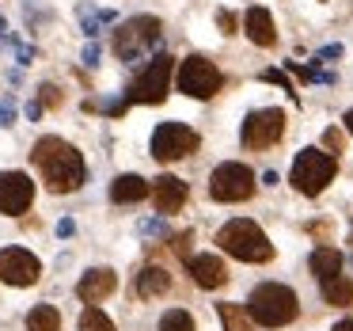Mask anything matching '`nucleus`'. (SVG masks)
<instances>
[{
    "label": "nucleus",
    "mask_w": 353,
    "mask_h": 331,
    "mask_svg": "<svg viewBox=\"0 0 353 331\" xmlns=\"http://www.w3.org/2000/svg\"><path fill=\"white\" fill-rule=\"evenodd\" d=\"M312 274L319 278V282L342 274V252H338V247H315L312 252Z\"/></svg>",
    "instance_id": "nucleus-18"
},
{
    "label": "nucleus",
    "mask_w": 353,
    "mask_h": 331,
    "mask_svg": "<svg viewBox=\"0 0 353 331\" xmlns=\"http://www.w3.org/2000/svg\"><path fill=\"white\" fill-rule=\"evenodd\" d=\"M72 232H77V221H72V217H61V221H57V236L69 240Z\"/></svg>",
    "instance_id": "nucleus-34"
},
{
    "label": "nucleus",
    "mask_w": 353,
    "mask_h": 331,
    "mask_svg": "<svg viewBox=\"0 0 353 331\" xmlns=\"http://www.w3.org/2000/svg\"><path fill=\"white\" fill-rule=\"evenodd\" d=\"M27 118H31V122H34V118H42V111H46V107H42V100H31V103H27Z\"/></svg>",
    "instance_id": "nucleus-36"
},
{
    "label": "nucleus",
    "mask_w": 353,
    "mask_h": 331,
    "mask_svg": "<svg viewBox=\"0 0 353 331\" xmlns=\"http://www.w3.org/2000/svg\"><path fill=\"white\" fill-rule=\"evenodd\" d=\"M171 65H175V57L156 54L152 62H148L145 69H141L137 77L130 80V88H125V95H122L125 107H133V103H163V100H168Z\"/></svg>",
    "instance_id": "nucleus-6"
},
{
    "label": "nucleus",
    "mask_w": 353,
    "mask_h": 331,
    "mask_svg": "<svg viewBox=\"0 0 353 331\" xmlns=\"http://www.w3.org/2000/svg\"><path fill=\"white\" fill-rule=\"evenodd\" d=\"M16 126V95H4L0 100V130Z\"/></svg>",
    "instance_id": "nucleus-26"
},
{
    "label": "nucleus",
    "mask_w": 353,
    "mask_h": 331,
    "mask_svg": "<svg viewBox=\"0 0 353 331\" xmlns=\"http://www.w3.org/2000/svg\"><path fill=\"white\" fill-rule=\"evenodd\" d=\"M334 331H353V320H342V323H334Z\"/></svg>",
    "instance_id": "nucleus-37"
},
{
    "label": "nucleus",
    "mask_w": 353,
    "mask_h": 331,
    "mask_svg": "<svg viewBox=\"0 0 353 331\" xmlns=\"http://www.w3.org/2000/svg\"><path fill=\"white\" fill-rule=\"evenodd\" d=\"M80 331H114V323L107 320V312L95 305H88L84 312H80Z\"/></svg>",
    "instance_id": "nucleus-23"
},
{
    "label": "nucleus",
    "mask_w": 353,
    "mask_h": 331,
    "mask_svg": "<svg viewBox=\"0 0 353 331\" xmlns=\"http://www.w3.org/2000/svg\"><path fill=\"white\" fill-rule=\"evenodd\" d=\"M342 54H345L342 42H330V46H323L319 54H315V62H334V57H342Z\"/></svg>",
    "instance_id": "nucleus-30"
},
{
    "label": "nucleus",
    "mask_w": 353,
    "mask_h": 331,
    "mask_svg": "<svg viewBox=\"0 0 353 331\" xmlns=\"http://www.w3.org/2000/svg\"><path fill=\"white\" fill-rule=\"evenodd\" d=\"M39 100H42V107H57V103H61L57 84H42V88H39Z\"/></svg>",
    "instance_id": "nucleus-28"
},
{
    "label": "nucleus",
    "mask_w": 353,
    "mask_h": 331,
    "mask_svg": "<svg viewBox=\"0 0 353 331\" xmlns=\"http://www.w3.org/2000/svg\"><path fill=\"white\" fill-rule=\"evenodd\" d=\"M186 183L179 176H160V179H152V206L160 209L163 217H171V214H179L183 209V202H186Z\"/></svg>",
    "instance_id": "nucleus-13"
},
{
    "label": "nucleus",
    "mask_w": 353,
    "mask_h": 331,
    "mask_svg": "<svg viewBox=\"0 0 353 331\" xmlns=\"http://www.w3.org/2000/svg\"><path fill=\"white\" fill-rule=\"evenodd\" d=\"M186 267H190V278L201 290H216V285L228 282V267H224L221 255H190Z\"/></svg>",
    "instance_id": "nucleus-15"
},
{
    "label": "nucleus",
    "mask_w": 353,
    "mask_h": 331,
    "mask_svg": "<svg viewBox=\"0 0 353 331\" xmlns=\"http://www.w3.org/2000/svg\"><path fill=\"white\" fill-rule=\"evenodd\" d=\"M334 171H338V160L330 153H323V149H304V153H296V160H292L289 183L296 187L300 194L315 198V194L334 179Z\"/></svg>",
    "instance_id": "nucleus-5"
},
{
    "label": "nucleus",
    "mask_w": 353,
    "mask_h": 331,
    "mask_svg": "<svg viewBox=\"0 0 353 331\" xmlns=\"http://www.w3.org/2000/svg\"><path fill=\"white\" fill-rule=\"evenodd\" d=\"M190 240H194V232H183V236H175V252L183 255V259H190Z\"/></svg>",
    "instance_id": "nucleus-32"
},
{
    "label": "nucleus",
    "mask_w": 353,
    "mask_h": 331,
    "mask_svg": "<svg viewBox=\"0 0 353 331\" xmlns=\"http://www.w3.org/2000/svg\"><path fill=\"white\" fill-rule=\"evenodd\" d=\"M247 308H251L254 323H262V328H285V323L296 320L300 301H296V293H292L289 285H281V282H262L259 290L251 293Z\"/></svg>",
    "instance_id": "nucleus-2"
},
{
    "label": "nucleus",
    "mask_w": 353,
    "mask_h": 331,
    "mask_svg": "<svg viewBox=\"0 0 353 331\" xmlns=\"http://www.w3.org/2000/svg\"><path fill=\"white\" fill-rule=\"evenodd\" d=\"M216 312H221V323H224V331H254V316H251V308H243V305H236V301H224V305H216Z\"/></svg>",
    "instance_id": "nucleus-20"
},
{
    "label": "nucleus",
    "mask_w": 353,
    "mask_h": 331,
    "mask_svg": "<svg viewBox=\"0 0 353 331\" xmlns=\"http://www.w3.org/2000/svg\"><path fill=\"white\" fill-rule=\"evenodd\" d=\"M114 290H118V274H114L110 267H95V270H88V274L77 282V297L88 301V305H95V301L110 297Z\"/></svg>",
    "instance_id": "nucleus-14"
},
{
    "label": "nucleus",
    "mask_w": 353,
    "mask_h": 331,
    "mask_svg": "<svg viewBox=\"0 0 353 331\" xmlns=\"http://www.w3.org/2000/svg\"><path fill=\"white\" fill-rule=\"evenodd\" d=\"M323 285V301H327V305H350L353 301V282L345 274H334V278H327V282H319Z\"/></svg>",
    "instance_id": "nucleus-21"
},
{
    "label": "nucleus",
    "mask_w": 353,
    "mask_h": 331,
    "mask_svg": "<svg viewBox=\"0 0 353 331\" xmlns=\"http://www.w3.org/2000/svg\"><path fill=\"white\" fill-rule=\"evenodd\" d=\"M31 160H34V168L42 171V179H46V187L54 194H72V191H80L84 179H88L84 156L61 138H42L39 145H34Z\"/></svg>",
    "instance_id": "nucleus-1"
},
{
    "label": "nucleus",
    "mask_w": 353,
    "mask_h": 331,
    "mask_svg": "<svg viewBox=\"0 0 353 331\" xmlns=\"http://www.w3.org/2000/svg\"><path fill=\"white\" fill-rule=\"evenodd\" d=\"M190 153H198V133L186 122H160L152 130V156L160 164H175Z\"/></svg>",
    "instance_id": "nucleus-9"
},
{
    "label": "nucleus",
    "mask_w": 353,
    "mask_h": 331,
    "mask_svg": "<svg viewBox=\"0 0 353 331\" xmlns=\"http://www.w3.org/2000/svg\"><path fill=\"white\" fill-rule=\"evenodd\" d=\"M42 278L39 255L23 252V247H4L0 252V282L8 285H34Z\"/></svg>",
    "instance_id": "nucleus-11"
},
{
    "label": "nucleus",
    "mask_w": 353,
    "mask_h": 331,
    "mask_svg": "<svg viewBox=\"0 0 353 331\" xmlns=\"http://www.w3.org/2000/svg\"><path fill=\"white\" fill-rule=\"evenodd\" d=\"M262 80H266V84H281V88H285V92H289V95H292V100H296V88H292V84H289V77H285V73H281V69H266V73H262Z\"/></svg>",
    "instance_id": "nucleus-27"
},
{
    "label": "nucleus",
    "mask_w": 353,
    "mask_h": 331,
    "mask_svg": "<svg viewBox=\"0 0 353 331\" xmlns=\"http://www.w3.org/2000/svg\"><path fill=\"white\" fill-rule=\"evenodd\" d=\"M27 331H61V312L54 305H34L27 312Z\"/></svg>",
    "instance_id": "nucleus-22"
},
{
    "label": "nucleus",
    "mask_w": 353,
    "mask_h": 331,
    "mask_svg": "<svg viewBox=\"0 0 353 331\" xmlns=\"http://www.w3.org/2000/svg\"><path fill=\"white\" fill-rule=\"evenodd\" d=\"M243 31H247V39H251L254 46H274V42H277L274 16H270V12L262 8V4L247 8V16H243Z\"/></svg>",
    "instance_id": "nucleus-16"
},
{
    "label": "nucleus",
    "mask_w": 353,
    "mask_h": 331,
    "mask_svg": "<svg viewBox=\"0 0 353 331\" xmlns=\"http://www.w3.org/2000/svg\"><path fill=\"white\" fill-rule=\"evenodd\" d=\"M148 194H152V187L141 176H118L114 183H110V198L114 202H145Z\"/></svg>",
    "instance_id": "nucleus-17"
},
{
    "label": "nucleus",
    "mask_w": 353,
    "mask_h": 331,
    "mask_svg": "<svg viewBox=\"0 0 353 331\" xmlns=\"http://www.w3.org/2000/svg\"><path fill=\"white\" fill-rule=\"evenodd\" d=\"M285 133V111L277 107H262V111H251L243 118V130H239V141L247 149H270L277 145Z\"/></svg>",
    "instance_id": "nucleus-10"
},
{
    "label": "nucleus",
    "mask_w": 353,
    "mask_h": 331,
    "mask_svg": "<svg viewBox=\"0 0 353 331\" xmlns=\"http://www.w3.org/2000/svg\"><path fill=\"white\" fill-rule=\"evenodd\" d=\"M179 92L190 95V100H209V95L221 92V69L201 54L183 57V65H179Z\"/></svg>",
    "instance_id": "nucleus-8"
},
{
    "label": "nucleus",
    "mask_w": 353,
    "mask_h": 331,
    "mask_svg": "<svg viewBox=\"0 0 353 331\" xmlns=\"http://www.w3.org/2000/svg\"><path fill=\"white\" fill-rule=\"evenodd\" d=\"M34 202V183L23 171H0V214L19 217Z\"/></svg>",
    "instance_id": "nucleus-12"
},
{
    "label": "nucleus",
    "mask_w": 353,
    "mask_h": 331,
    "mask_svg": "<svg viewBox=\"0 0 353 331\" xmlns=\"http://www.w3.org/2000/svg\"><path fill=\"white\" fill-rule=\"evenodd\" d=\"M254 194V171L247 168V164H221V168H213V176H209V198L213 202H243Z\"/></svg>",
    "instance_id": "nucleus-7"
},
{
    "label": "nucleus",
    "mask_w": 353,
    "mask_h": 331,
    "mask_svg": "<svg viewBox=\"0 0 353 331\" xmlns=\"http://www.w3.org/2000/svg\"><path fill=\"white\" fill-rule=\"evenodd\" d=\"M34 54H39V50H34V46H27V42H19V46H16L19 65H31V62H34Z\"/></svg>",
    "instance_id": "nucleus-33"
},
{
    "label": "nucleus",
    "mask_w": 353,
    "mask_h": 331,
    "mask_svg": "<svg viewBox=\"0 0 353 331\" xmlns=\"http://www.w3.org/2000/svg\"><path fill=\"white\" fill-rule=\"evenodd\" d=\"M342 122H345V130H350V133H353V111H350V115H345V118H342Z\"/></svg>",
    "instance_id": "nucleus-39"
},
{
    "label": "nucleus",
    "mask_w": 353,
    "mask_h": 331,
    "mask_svg": "<svg viewBox=\"0 0 353 331\" xmlns=\"http://www.w3.org/2000/svg\"><path fill=\"white\" fill-rule=\"evenodd\" d=\"M160 39V19L156 16H133L114 31V54L122 65H137Z\"/></svg>",
    "instance_id": "nucleus-4"
},
{
    "label": "nucleus",
    "mask_w": 353,
    "mask_h": 331,
    "mask_svg": "<svg viewBox=\"0 0 353 331\" xmlns=\"http://www.w3.org/2000/svg\"><path fill=\"white\" fill-rule=\"evenodd\" d=\"M216 244L243 263H270L274 259V244H270L266 232L254 221H247V217H236V221L224 225V229L216 232Z\"/></svg>",
    "instance_id": "nucleus-3"
},
{
    "label": "nucleus",
    "mask_w": 353,
    "mask_h": 331,
    "mask_svg": "<svg viewBox=\"0 0 353 331\" xmlns=\"http://www.w3.org/2000/svg\"><path fill=\"white\" fill-rule=\"evenodd\" d=\"M99 54H103V46H99V42H88V46H84V54H80V62H84L88 69H95V65H99Z\"/></svg>",
    "instance_id": "nucleus-29"
},
{
    "label": "nucleus",
    "mask_w": 353,
    "mask_h": 331,
    "mask_svg": "<svg viewBox=\"0 0 353 331\" xmlns=\"http://www.w3.org/2000/svg\"><path fill=\"white\" fill-rule=\"evenodd\" d=\"M137 232L145 240H163V236H168V221H163V217H141Z\"/></svg>",
    "instance_id": "nucleus-25"
},
{
    "label": "nucleus",
    "mask_w": 353,
    "mask_h": 331,
    "mask_svg": "<svg viewBox=\"0 0 353 331\" xmlns=\"http://www.w3.org/2000/svg\"><path fill=\"white\" fill-rule=\"evenodd\" d=\"M323 145H327V149H330V153H342V133H338V130H334V126H330V130H327V133H323Z\"/></svg>",
    "instance_id": "nucleus-31"
},
{
    "label": "nucleus",
    "mask_w": 353,
    "mask_h": 331,
    "mask_svg": "<svg viewBox=\"0 0 353 331\" xmlns=\"http://www.w3.org/2000/svg\"><path fill=\"white\" fill-rule=\"evenodd\" d=\"M4 35H8V19L0 16V39H4Z\"/></svg>",
    "instance_id": "nucleus-38"
},
{
    "label": "nucleus",
    "mask_w": 353,
    "mask_h": 331,
    "mask_svg": "<svg viewBox=\"0 0 353 331\" xmlns=\"http://www.w3.org/2000/svg\"><path fill=\"white\" fill-rule=\"evenodd\" d=\"M216 23L224 27V35H232V31H236V16H232V12H216Z\"/></svg>",
    "instance_id": "nucleus-35"
},
{
    "label": "nucleus",
    "mask_w": 353,
    "mask_h": 331,
    "mask_svg": "<svg viewBox=\"0 0 353 331\" xmlns=\"http://www.w3.org/2000/svg\"><path fill=\"white\" fill-rule=\"evenodd\" d=\"M171 290V274L163 267H145L137 274V293L141 297H160V293Z\"/></svg>",
    "instance_id": "nucleus-19"
},
{
    "label": "nucleus",
    "mask_w": 353,
    "mask_h": 331,
    "mask_svg": "<svg viewBox=\"0 0 353 331\" xmlns=\"http://www.w3.org/2000/svg\"><path fill=\"white\" fill-rule=\"evenodd\" d=\"M160 331H198V328H194V316H190V312H183V308H171V312H163Z\"/></svg>",
    "instance_id": "nucleus-24"
}]
</instances>
